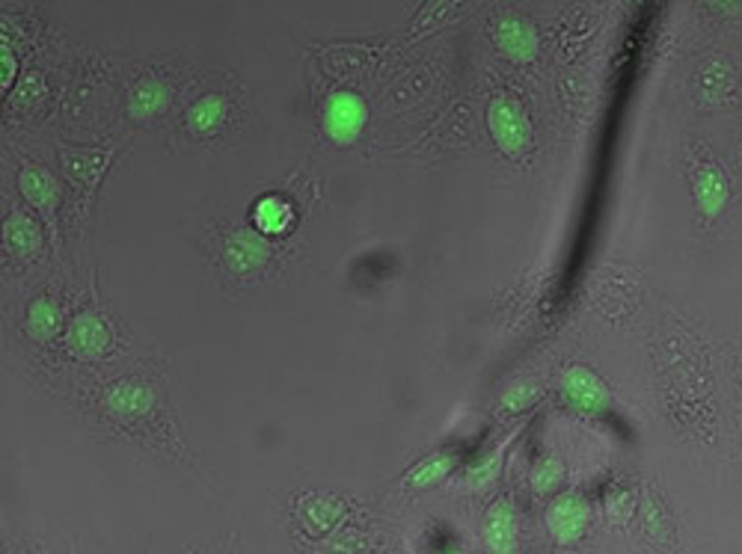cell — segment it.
Segmentation results:
<instances>
[{
    "label": "cell",
    "mask_w": 742,
    "mask_h": 554,
    "mask_svg": "<svg viewBox=\"0 0 742 554\" xmlns=\"http://www.w3.org/2000/svg\"><path fill=\"white\" fill-rule=\"evenodd\" d=\"M321 125H324L330 143L342 148L354 146L369 125V107L362 101V95L350 93V89L330 95L324 113H321Z\"/></svg>",
    "instance_id": "7a4b0ae2"
},
{
    "label": "cell",
    "mask_w": 742,
    "mask_h": 554,
    "mask_svg": "<svg viewBox=\"0 0 742 554\" xmlns=\"http://www.w3.org/2000/svg\"><path fill=\"white\" fill-rule=\"evenodd\" d=\"M3 243L12 255L19 258H36L45 246L43 226L33 220L24 210H12L7 222H3Z\"/></svg>",
    "instance_id": "4fadbf2b"
},
{
    "label": "cell",
    "mask_w": 742,
    "mask_h": 554,
    "mask_svg": "<svg viewBox=\"0 0 742 554\" xmlns=\"http://www.w3.org/2000/svg\"><path fill=\"white\" fill-rule=\"evenodd\" d=\"M110 157H113V152H101V148H69V152H63V160H60L63 172L69 184L81 193L84 205H89L98 181L105 178Z\"/></svg>",
    "instance_id": "5b68a950"
},
{
    "label": "cell",
    "mask_w": 742,
    "mask_h": 554,
    "mask_svg": "<svg viewBox=\"0 0 742 554\" xmlns=\"http://www.w3.org/2000/svg\"><path fill=\"white\" fill-rule=\"evenodd\" d=\"M692 200H695L701 217H707V220H716L721 210L728 208L731 184L719 164H698L692 169Z\"/></svg>",
    "instance_id": "52a82bcc"
},
{
    "label": "cell",
    "mask_w": 742,
    "mask_h": 554,
    "mask_svg": "<svg viewBox=\"0 0 742 554\" xmlns=\"http://www.w3.org/2000/svg\"><path fill=\"white\" fill-rule=\"evenodd\" d=\"M110 341H113V335L98 314H74L72 324H69V345H72L74 353L84 356V359H96V356L107 353Z\"/></svg>",
    "instance_id": "30bf717a"
},
{
    "label": "cell",
    "mask_w": 742,
    "mask_h": 554,
    "mask_svg": "<svg viewBox=\"0 0 742 554\" xmlns=\"http://www.w3.org/2000/svg\"><path fill=\"white\" fill-rule=\"evenodd\" d=\"M633 510H636V498H633V492H626V490L606 492V513H609V519H612V522H626V519L633 516Z\"/></svg>",
    "instance_id": "cb8c5ba5"
},
{
    "label": "cell",
    "mask_w": 742,
    "mask_h": 554,
    "mask_svg": "<svg viewBox=\"0 0 742 554\" xmlns=\"http://www.w3.org/2000/svg\"><path fill=\"white\" fill-rule=\"evenodd\" d=\"M481 540L490 554H517V510L508 498L490 504L481 522Z\"/></svg>",
    "instance_id": "9c48e42d"
},
{
    "label": "cell",
    "mask_w": 742,
    "mask_h": 554,
    "mask_svg": "<svg viewBox=\"0 0 742 554\" xmlns=\"http://www.w3.org/2000/svg\"><path fill=\"white\" fill-rule=\"evenodd\" d=\"M538 400V386H535V380H517V383H511L505 392H502V409L505 412H523V409H529L531 404Z\"/></svg>",
    "instance_id": "7402d4cb"
},
{
    "label": "cell",
    "mask_w": 742,
    "mask_h": 554,
    "mask_svg": "<svg viewBox=\"0 0 742 554\" xmlns=\"http://www.w3.org/2000/svg\"><path fill=\"white\" fill-rule=\"evenodd\" d=\"M172 89L164 81H155V77H146V81H137L131 86V95H128V116L137 119V122H146V119H155L167 107H170Z\"/></svg>",
    "instance_id": "5bb4252c"
},
{
    "label": "cell",
    "mask_w": 742,
    "mask_h": 554,
    "mask_svg": "<svg viewBox=\"0 0 742 554\" xmlns=\"http://www.w3.org/2000/svg\"><path fill=\"white\" fill-rule=\"evenodd\" d=\"M642 528H645L647 537L657 540V543H668V540H671L666 513H662V507H659L650 495H645V502H642Z\"/></svg>",
    "instance_id": "603a6c76"
},
{
    "label": "cell",
    "mask_w": 742,
    "mask_h": 554,
    "mask_svg": "<svg viewBox=\"0 0 742 554\" xmlns=\"http://www.w3.org/2000/svg\"><path fill=\"white\" fill-rule=\"evenodd\" d=\"M562 395L571 407H576L579 412H588V416H600V412H606L609 404H612L609 388L603 386V380L597 377L594 371H588L585 365L564 368Z\"/></svg>",
    "instance_id": "8992f818"
},
{
    "label": "cell",
    "mask_w": 742,
    "mask_h": 554,
    "mask_svg": "<svg viewBox=\"0 0 742 554\" xmlns=\"http://www.w3.org/2000/svg\"><path fill=\"white\" fill-rule=\"evenodd\" d=\"M19 190H22L27 205L36 208V214L43 217L48 231H51L53 243H57V238H60V205H63V184H60V178L48 172L45 167L27 164V167L19 169Z\"/></svg>",
    "instance_id": "3957f363"
},
{
    "label": "cell",
    "mask_w": 742,
    "mask_h": 554,
    "mask_svg": "<svg viewBox=\"0 0 742 554\" xmlns=\"http://www.w3.org/2000/svg\"><path fill=\"white\" fill-rule=\"evenodd\" d=\"M443 554H469L467 549H460V545H452V549H445Z\"/></svg>",
    "instance_id": "4316f807"
},
{
    "label": "cell",
    "mask_w": 742,
    "mask_h": 554,
    "mask_svg": "<svg viewBox=\"0 0 742 554\" xmlns=\"http://www.w3.org/2000/svg\"><path fill=\"white\" fill-rule=\"evenodd\" d=\"M0 65H3L0 84H3V89L10 93L12 81H15V72H19V60H15V53L10 51V45H7V43L0 45Z\"/></svg>",
    "instance_id": "d4e9b609"
},
{
    "label": "cell",
    "mask_w": 742,
    "mask_h": 554,
    "mask_svg": "<svg viewBox=\"0 0 742 554\" xmlns=\"http://www.w3.org/2000/svg\"><path fill=\"white\" fill-rule=\"evenodd\" d=\"M591 525V504L583 492H562L547 507V531L559 545H576Z\"/></svg>",
    "instance_id": "277c9868"
},
{
    "label": "cell",
    "mask_w": 742,
    "mask_h": 554,
    "mask_svg": "<svg viewBox=\"0 0 742 554\" xmlns=\"http://www.w3.org/2000/svg\"><path fill=\"white\" fill-rule=\"evenodd\" d=\"M253 226L255 231H262L265 238L286 234V231L295 226V208H291V202L283 200V196H276V193L262 196L253 208Z\"/></svg>",
    "instance_id": "9a60e30c"
},
{
    "label": "cell",
    "mask_w": 742,
    "mask_h": 554,
    "mask_svg": "<svg viewBox=\"0 0 742 554\" xmlns=\"http://www.w3.org/2000/svg\"><path fill=\"white\" fill-rule=\"evenodd\" d=\"M716 10H731V0H710Z\"/></svg>",
    "instance_id": "484cf974"
},
{
    "label": "cell",
    "mask_w": 742,
    "mask_h": 554,
    "mask_svg": "<svg viewBox=\"0 0 742 554\" xmlns=\"http://www.w3.org/2000/svg\"><path fill=\"white\" fill-rule=\"evenodd\" d=\"M342 516H345V507L333 495H312L309 502H303V522L315 537L333 531L342 522Z\"/></svg>",
    "instance_id": "d6986e66"
},
{
    "label": "cell",
    "mask_w": 742,
    "mask_h": 554,
    "mask_svg": "<svg viewBox=\"0 0 742 554\" xmlns=\"http://www.w3.org/2000/svg\"><path fill=\"white\" fill-rule=\"evenodd\" d=\"M105 404L117 419L134 421L143 419L148 409H152V404H155V392H152L146 383H140V380H122V383H117V386L107 392Z\"/></svg>",
    "instance_id": "7c38bea8"
},
{
    "label": "cell",
    "mask_w": 742,
    "mask_h": 554,
    "mask_svg": "<svg viewBox=\"0 0 742 554\" xmlns=\"http://www.w3.org/2000/svg\"><path fill=\"white\" fill-rule=\"evenodd\" d=\"M488 131L505 157H523L531 148V122L523 105L511 95H499L488 107Z\"/></svg>",
    "instance_id": "6da1fadb"
},
{
    "label": "cell",
    "mask_w": 742,
    "mask_h": 554,
    "mask_svg": "<svg viewBox=\"0 0 742 554\" xmlns=\"http://www.w3.org/2000/svg\"><path fill=\"white\" fill-rule=\"evenodd\" d=\"M457 462H460V457H457L455 450H440V454H431L428 460L416 462L404 483H407L410 490H434V486H440V483H443L445 478L457 469Z\"/></svg>",
    "instance_id": "2e32d148"
},
{
    "label": "cell",
    "mask_w": 742,
    "mask_h": 554,
    "mask_svg": "<svg viewBox=\"0 0 742 554\" xmlns=\"http://www.w3.org/2000/svg\"><path fill=\"white\" fill-rule=\"evenodd\" d=\"M529 483L535 495H550V492H555L564 483V462L559 457H552V454L550 457H541V460L531 466Z\"/></svg>",
    "instance_id": "44dd1931"
},
{
    "label": "cell",
    "mask_w": 742,
    "mask_h": 554,
    "mask_svg": "<svg viewBox=\"0 0 742 554\" xmlns=\"http://www.w3.org/2000/svg\"><path fill=\"white\" fill-rule=\"evenodd\" d=\"M226 113H229V107H226V98L220 93L202 95L200 101L188 110V128L196 136L217 134L223 122H226Z\"/></svg>",
    "instance_id": "ac0fdd59"
},
{
    "label": "cell",
    "mask_w": 742,
    "mask_h": 554,
    "mask_svg": "<svg viewBox=\"0 0 742 554\" xmlns=\"http://www.w3.org/2000/svg\"><path fill=\"white\" fill-rule=\"evenodd\" d=\"M265 238H259L253 231H235L232 238L223 246V258H226V267L238 276H247V273H255L262 264L267 262Z\"/></svg>",
    "instance_id": "8fae6325"
},
{
    "label": "cell",
    "mask_w": 742,
    "mask_h": 554,
    "mask_svg": "<svg viewBox=\"0 0 742 554\" xmlns=\"http://www.w3.org/2000/svg\"><path fill=\"white\" fill-rule=\"evenodd\" d=\"M502 457H505V445H499L490 454H484L481 460L472 462L464 471V486H469V490H488L490 483H496L499 471H502Z\"/></svg>",
    "instance_id": "ffe728a7"
},
{
    "label": "cell",
    "mask_w": 742,
    "mask_h": 554,
    "mask_svg": "<svg viewBox=\"0 0 742 554\" xmlns=\"http://www.w3.org/2000/svg\"><path fill=\"white\" fill-rule=\"evenodd\" d=\"M493 39H496L499 51L505 53L511 63L519 65L531 63L538 57V48H541L538 33L523 15H502L493 27Z\"/></svg>",
    "instance_id": "ba28073f"
},
{
    "label": "cell",
    "mask_w": 742,
    "mask_h": 554,
    "mask_svg": "<svg viewBox=\"0 0 742 554\" xmlns=\"http://www.w3.org/2000/svg\"><path fill=\"white\" fill-rule=\"evenodd\" d=\"M24 329L31 335L33 341H51L53 335L63 329V314H60V305L53 303L51 297H36L27 309V317H24Z\"/></svg>",
    "instance_id": "e0dca14e"
}]
</instances>
